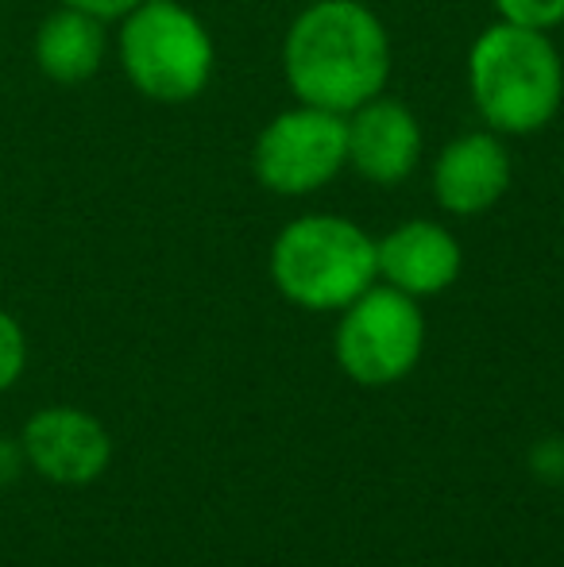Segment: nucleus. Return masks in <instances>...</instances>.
Listing matches in <instances>:
<instances>
[{"label": "nucleus", "instance_id": "1", "mask_svg": "<svg viewBox=\"0 0 564 567\" xmlns=\"http://www.w3.org/2000/svg\"><path fill=\"white\" fill-rule=\"evenodd\" d=\"M391 51L383 23L356 0H321L286 35V78L306 105L352 113L387 82Z\"/></svg>", "mask_w": 564, "mask_h": 567}, {"label": "nucleus", "instance_id": "2", "mask_svg": "<svg viewBox=\"0 0 564 567\" xmlns=\"http://www.w3.org/2000/svg\"><path fill=\"white\" fill-rule=\"evenodd\" d=\"M472 97L499 132L526 135L550 124L561 105L564 74L553 43L534 28L495 23L472 47Z\"/></svg>", "mask_w": 564, "mask_h": 567}, {"label": "nucleus", "instance_id": "3", "mask_svg": "<svg viewBox=\"0 0 564 567\" xmlns=\"http://www.w3.org/2000/svg\"><path fill=\"white\" fill-rule=\"evenodd\" d=\"M275 286L301 309H345L376 282V244L352 220L301 217L271 251Z\"/></svg>", "mask_w": 564, "mask_h": 567}, {"label": "nucleus", "instance_id": "4", "mask_svg": "<svg viewBox=\"0 0 564 567\" xmlns=\"http://www.w3.org/2000/svg\"><path fill=\"white\" fill-rule=\"evenodd\" d=\"M121 62L132 85L151 101L178 105L205 90L213 70V43L197 16L174 0H143L124 16Z\"/></svg>", "mask_w": 564, "mask_h": 567}, {"label": "nucleus", "instance_id": "5", "mask_svg": "<svg viewBox=\"0 0 564 567\" xmlns=\"http://www.w3.org/2000/svg\"><path fill=\"white\" fill-rule=\"evenodd\" d=\"M425 324L414 298L394 286H368L337 329V359L348 379L363 386L399 382L422 355Z\"/></svg>", "mask_w": 564, "mask_h": 567}, {"label": "nucleus", "instance_id": "6", "mask_svg": "<svg viewBox=\"0 0 564 567\" xmlns=\"http://www.w3.org/2000/svg\"><path fill=\"white\" fill-rule=\"evenodd\" d=\"M348 158V124L329 109H294L259 135L256 174L275 194H309Z\"/></svg>", "mask_w": 564, "mask_h": 567}, {"label": "nucleus", "instance_id": "7", "mask_svg": "<svg viewBox=\"0 0 564 567\" xmlns=\"http://www.w3.org/2000/svg\"><path fill=\"white\" fill-rule=\"evenodd\" d=\"M23 460L54 486H90L105 475L113 441L93 413L74 405H47L31 413L20 433Z\"/></svg>", "mask_w": 564, "mask_h": 567}, {"label": "nucleus", "instance_id": "8", "mask_svg": "<svg viewBox=\"0 0 564 567\" xmlns=\"http://www.w3.org/2000/svg\"><path fill=\"white\" fill-rule=\"evenodd\" d=\"M422 151V135H418V120L410 116L407 105L399 101L371 97L356 109L352 124H348V158L356 171L371 182H402L418 163Z\"/></svg>", "mask_w": 564, "mask_h": 567}, {"label": "nucleus", "instance_id": "9", "mask_svg": "<svg viewBox=\"0 0 564 567\" xmlns=\"http://www.w3.org/2000/svg\"><path fill=\"white\" fill-rule=\"evenodd\" d=\"M376 267L387 278V286L410 293V298H425V293H441L444 286L457 282L460 247L441 225L410 220L391 236H383V244H376Z\"/></svg>", "mask_w": 564, "mask_h": 567}, {"label": "nucleus", "instance_id": "10", "mask_svg": "<svg viewBox=\"0 0 564 567\" xmlns=\"http://www.w3.org/2000/svg\"><path fill=\"white\" fill-rule=\"evenodd\" d=\"M511 182V163L495 135H464L449 143L433 166L437 202L449 213H483L503 197Z\"/></svg>", "mask_w": 564, "mask_h": 567}, {"label": "nucleus", "instance_id": "11", "mask_svg": "<svg viewBox=\"0 0 564 567\" xmlns=\"http://www.w3.org/2000/svg\"><path fill=\"white\" fill-rule=\"evenodd\" d=\"M105 62V20L62 4L35 31V66L51 82L78 85Z\"/></svg>", "mask_w": 564, "mask_h": 567}, {"label": "nucleus", "instance_id": "12", "mask_svg": "<svg viewBox=\"0 0 564 567\" xmlns=\"http://www.w3.org/2000/svg\"><path fill=\"white\" fill-rule=\"evenodd\" d=\"M23 367H28V337L20 321L8 309H0V394L20 382Z\"/></svg>", "mask_w": 564, "mask_h": 567}, {"label": "nucleus", "instance_id": "13", "mask_svg": "<svg viewBox=\"0 0 564 567\" xmlns=\"http://www.w3.org/2000/svg\"><path fill=\"white\" fill-rule=\"evenodd\" d=\"M499 12L506 23H519V28H557L564 20V0H495Z\"/></svg>", "mask_w": 564, "mask_h": 567}, {"label": "nucleus", "instance_id": "14", "mask_svg": "<svg viewBox=\"0 0 564 567\" xmlns=\"http://www.w3.org/2000/svg\"><path fill=\"white\" fill-rule=\"evenodd\" d=\"M534 471L550 483L564 478V441H542L534 449Z\"/></svg>", "mask_w": 564, "mask_h": 567}, {"label": "nucleus", "instance_id": "15", "mask_svg": "<svg viewBox=\"0 0 564 567\" xmlns=\"http://www.w3.org/2000/svg\"><path fill=\"white\" fill-rule=\"evenodd\" d=\"M59 4L78 8V12H90V16H98V20H121V16H129L132 8L143 4V0H59Z\"/></svg>", "mask_w": 564, "mask_h": 567}, {"label": "nucleus", "instance_id": "16", "mask_svg": "<svg viewBox=\"0 0 564 567\" xmlns=\"http://www.w3.org/2000/svg\"><path fill=\"white\" fill-rule=\"evenodd\" d=\"M23 467H28V460H23L20 441H4V436H0V491L12 486Z\"/></svg>", "mask_w": 564, "mask_h": 567}]
</instances>
